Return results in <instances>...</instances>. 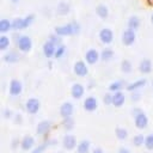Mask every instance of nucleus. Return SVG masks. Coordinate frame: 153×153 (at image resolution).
Listing matches in <instances>:
<instances>
[{"label":"nucleus","instance_id":"nucleus-1","mask_svg":"<svg viewBox=\"0 0 153 153\" xmlns=\"http://www.w3.org/2000/svg\"><path fill=\"white\" fill-rule=\"evenodd\" d=\"M54 32L61 37H67V36H75L81 32V25L78 22H71L66 23L59 26L54 27Z\"/></svg>","mask_w":153,"mask_h":153},{"label":"nucleus","instance_id":"nucleus-2","mask_svg":"<svg viewBox=\"0 0 153 153\" xmlns=\"http://www.w3.org/2000/svg\"><path fill=\"white\" fill-rule=\"evenodd\" d=\"M35 19H36V17L32 13L26 14L25 17H17V18L12 19V30L16 32L23 31V30L27 29L29 26H31L33 24Z\"/></svg>","mask_w":153,"mask_h":153},{"label":"nucleus","instance_id":"nucleus-3","mask_svg":"<svg viewBox=\"0 0 153 153\" xmlns=\"http://www.w3.org/2000/svg\"><path fill=\"white\" fill-rule=\"evenodd\" d=\"M16 45L20 53L26 54V53L31 51L33 43H32V39L29 35H18L16 38Z\"/></svg>","mask_w":153,"mask_h":153},{"label":"nucleus","instance_id":"nucleus-4","mask_svg":"<svg viewBox=\"0 0 153 153\" xmlns=\"http://www.w3.org/2000/svg\"><path fill=\"white\" fill-rule=\"evenodd\" d=\"M136 41V31L134 30H130V29H126L122 31V35H121V42L122 44H124L126 47H130L135 43Z\"/></svg>","mask_w":153,"mask_h":153},{"label":"nucleus","instance_id":"nucleus-5","mask_svg":"<svg viewBox=\"0 0 153 153\" xmlns=\"http://www.w3.org/2000/svg\"><path fill=\"white\" fill-rule=\"evenodd\" d=\"M98 38H99L102 44L109 45V44H111L114 42V32L109 27H103L98 33Z\"/></svg>","mask_w":153,"mask_h":153},{"label":"nucleus","instance_id":"nucleus-6","mask_svg":"<svg viewBox=\"0 0 153 153\" xmlns=\"http://www.w3.org/2000/svg\"><path fill=\"white\" fill-rule=\"evenodd\" d=\"M73 72L76 76H80V78L86 76L88 74V63L82 60L76 61L73 66Z\"/></svg>","mask_w":153,"mask_h":153},{"label":"nucleus","instance_id":"nucleus-7","mask_svg":"<svg viewBox=\"0 0 153 153\" xmlns=\"http://www.w3.org/2000/svg\"><path fill=\"white\" fill-rule=\"evenodd\" d=\"M134 124L137 129L142 130L146 129L148 126V117L143 111H139L137 114L134 115Z\"/></svg>","mask_w":153,"mask_h":153},{"label":"nucleus","instance_id":"nucleus-8","mask_svg":"<svg viewBox=\"0 0 153 153\" xmlns=\"http://www.w3.org/2000/svg\"><path fill=\"white\" fill-rule=\"evenodd\" d=\"M25 109L30 115H35L41 109V102L37 98H29L25 102Z\"/></svg>","mask_w":153,"mask_h":153},{"label":"nucleus","instance_id":"nucleus-9","mask_svg":"<svg viewBox=\"0 0 153 153\" xmlns=\"http://www.w3.org/2000/svg\"><path fill=\"white\" fill-rule=\"evenodd\" d=\"M78 146V142H76V139L74 135L72 134H66L62 139V147L66 149V151H72L74 149L75 147Z\"/></svg>","mask_w":153,"mask_h":153},{"label":"nucleus","instance_id":"nucleus-10","mask_svg":"<svg viewBox=\"0 0 153 153\" xmlns=\"http://www.w3.org/2000/svg\"><path fill=\"white\" fill-rule=\"evenodd\" d=\"M100 60V51L97 49H88L85 53V61L88 65H96Z\"/></svg>","mask_w":153,"mask_h":153},{"label":"nucleus","instance_id":"nucleus-11","mask_svg":"<svg viewBox=\"0 0 153 153\" xmlns=\"http://www.w3.org/2000/svg\"><path fill=\"white\" fill-rule=\"evenodd\" d=\"M8 92L11 96L17 97L23 92V84L18 80V79H12L10 81V86H8Z\"/></svg>","mask_w":153,"mask_h":153},{"label":"nucleus","instance_id":"nucleus-12","mask_svg":"<svg viewBox=\"0 0 153 153\" xmlns=\"http://www.w3.org/2000/svg\"><path fill=\"white\" fill-rule=\"evenodd\" d=\"M56 47L51 41L47 39L44 43H43V47H42V51H43V55L47 57V59H51L54 57L55 55V50H56Z\"/></svg>","mask_w":153,"mask_h":153},{"label":"nucleus","instance_id":"nucleus-13","mask_svg":"<svg viewBox=\"0 0 153 153\" xmlns=\"http://www.w3.org/2000/svg\"><path fill=\"white\" fill-rule=\"evenodd\" d=\"M82 106H84V110L85 111L92 112V111H94V110L98 109V100H97L96 97H86L84 99Z\"/></svg>","mask_w":153,"mask_h":153},{"label":"nucleus","instance_id":"nucleus-14","mask_svg":"<svg viewBox=\"0 0 153 153\" xmlns=\"http://www.w3.org/2000/svg\"><path fill=\"white\" fill-rule=\"evenodd\" d=\"M85 94V87L80 82H74L71 87V96L74 99H81L82 96Z\"/></svg>","mask_w":153,"mask_h":153},{"label":"nucleus","instance_id":"nucleus-15","mask_svg":"<svg viewBox=\"0 0 153 153\" xmlns=\"http://www.w3.org/2000/svg\"><path fill=\"white\" fill-rule=\"evenodd\" d=\"M139 72L143 75H147L149 73H152V69H153V65L149 59H142L140 62H139Z\"/></svg>","mask_w":153,"mask_h":153},{"label":"nucleus","instance_id":"nucleus-16","mask_svg":"<svg viewBox=\"0 0 153 153\" xmlns=\"http://www.w3.org/2000/svg\"><path fill=\"white\" fill-rule=\"evenodd\" d=\"M146 84H147V80H146L145 78L137 79V80H135V81H133V82H129V84L126 86V90L129 91V92H135V91H137V90L145 87Z\"/></svg>","mask_w":153,"mask_h":153},{"label":"nucleus","instance_id":"nucleus-17","mask_svg":"<svg viewBox=\"0 0 153 153\" xmlns=\"http://www.w3.org/2000/svg\"><path fill=\"white\" fill-rule=\"evenodd\" d=\"M74 106L71 102H65L62 103V105L60 106V115L62 118H67V117H72Z\"/></svg>","mask_w":153,"mask_h":153},{"label":"nucleus","instance_id":"nucleus-18","mask_svg":"<svg viewBox=\"0 0 153 153\" xmlns=\"http://www.w3.org/2000/svg\"><path fill=\"white\" fill-rule=\"evenodd\" d=\"M50 128H51V123H50V121L43 120V121H41V122L37 124V127H36V133H37V135L43 136V135H45V134L49 133Z\"/></svg>","mask_w":153,"mask_h":153},{"label":"nucleus","instance_id":"nucleus-19","mask_svg":"<svg viewBox=\"0 0 153 153\" xmlns=\"http://www.w3.org/2000/svg\"><path fill=\"white\" fill-rule=\"evenodd\" d=\"M35 146V137L31 135H25L20 141V148L23 151H31Z\"/></svg>","mask_w":153,"mask_h":153},{"label":"nucleus","instance_id":"nucleus-20","mask_svg":"<svg viewBox=\"0 0 153 153\" xmlns=\"http://www.w3.org/2000/svg\"><path fill=\"white\" fill-rule=\"evenodd\" d=\"M2 60H4V62L10 63V65L17 63V62L19 61V54H18L16 50H7V51L4 54Z\"/></svg>","mask_w":153,"mask_h":153},{"label":"nucleus","instance_id":"nucleus-21","mask_svg":"<svg viewBox=\"0 0 153 153\" xmlns=\"http://www.w3.org/2000/svg\"><path fill=\"white\" fill-rule=\"evenodd\" d=\"M126 102V94L122 91H117L112 93V104L115 108H121Z\"/></svg>","mask_w":153,"mask_h":153},{"label":"nucleus","instance_id":"nucleus-22","mask_svg":"<svg viewBox=\"0 0 153 153\" xmlns=\"http://www.w3.org/2000/svg\"><path fill=\"white\" fill-rule=\"evenodd\" d=\"M140 25H141V20L137 16H130L127 20V27L130 30L137 31L140 29Z\"/></svg>","mask_w":153,"mask_h":153},{"label":"nucleus","instance_id":"nucleus-23","mask_svg":"<svg viewBox=\"0 0 153 153\" xmlns=\"http://www.w3.org/2000/svg\"><path fill=\"white\" fill-rule=\"evenodd\" d=\"M96 14L100 18V19H106L110 14V11H109V7L105 5V4H99L96 6Z\"/></svg>","mask_w":153,"mask_h":153},{"label":"nucleus","instance_id":"nucleus-24","mask_svg":"<svg viewBox=\"0 0 153 153\" xmlns=\"http://www.w3.org/2000/svg\"><path fill=\"white\" fill-rule=\"evenodd\" d=\"M71 12V5L66 1H61L56 6V14L59 16H67Z\"/></svg>","mask_w":153,"mask_h":153},{"label":"nucleus","instance_id":"nucleus-25","mask_svg":"<svg viewBox=\"0 0 153 153\" xmlns=\"http://www.w3.org/2000/svg\"><path fill=\"white\" fill-rule=\"evenodd\" d=\"M114 56H115V53H114V50L110 49V48H104V49L100 51V61H103V62H109V61H111V60L114 59Z\"/></svg>","mask_w":153,"mask_h":153},{"label":"nucleus","instance_id":"nucleus-26","mask_svg":"<svg viewBox=\"0 0 153 153\" xmlns=\"http://www.w3.org/2000/svg\"><path fill=\"white\" fill-rule=\"evenodd\" d=\"M10 45H11V38L7 36V33H1L0 35V50L7 51Z\"/></svg>","mask_w":153,"mask_h":153},{"label":"nucleus","instance_id":"nucleus-27","mask_svg":"<svg viewBox=\"0 0 153 153\" xmlns=\"http://www.w3.org/2000/svg\"><path fill=\"white\" fill-rule=\"evenodd\" d=\"M90 147H91V142L88 140H81L78 142L76 146V152L78 153H88L90 152Z\"/></svg>","mask_w":153,"mask_h":153},{"label":"nucleus","instance_id":"nucleus-28","mask_svg":"<svg viewBox=\"0 0 153 153\" xmlns=\"http://www.w3.org/2000/svg\"><path fill=\"white\" fill-rule=\"evenodd\" d=\"M12 30V20L2 18L0 20V33H7Z\"/></svg>","mask_w":153,"mask_h":153},{"label":"nucleus","instance_id":"nucleus-29","mask_svg":"<svg viewBox=\"0 0 153 153\" xmlns=\"http://www.w3.org/2000/svg\"><path fill=\"white\" fill-rule=\"evenodd\" d=\"M121 72L122 73H124V74H129V73H131V71H133V65H131V62L129 61V60H127V59H124V60H122L121 61Z\"/></svg>","mask_w":153,"mask_h":153},{"label":"nucleus","instance_id":"nucleus-30","mask_svg":"<svg viewBox=\"0 0 153 153\" xmlns=\"http://www.w3.org/2000/svg\"><path fill=\"white\" fill-rule=\"evenodd\" d=\"M124 87V84L122 82V81H112V82H110V85L108 86V88H109V91L110 92H117V91H122V88Z\"/></svg>","mask_w":153,"mask_h":153},{"label":"nucleus","instance_id":"nucleus-31","mask_svg":"<svg viewBox=\"0 0 153 153\" xmlns=\"http://www.w3.org/2000/svg\"><path fill=\"white\" fill-rule=\"evenodd\" d=\"M66 51H67V47H66L63 43H62V44H60V45H57V47H56V50H55L54 59L60 60L61 57H63V55L66 54Z\"/></svg>","mask_w":153,"mask_h":153},{"label":"nucleus","instance_id":"nucleus-32","mask_svg":"<svg viewBox=\"0 0 153 153\" xmlns=\"http://www.w3.org/2000/svg\"><path fill=\"white\" fill-rule=\"evenodd\" d=\"M115 135L118 140H126L128 137V130L126 128H122V127H117L115 129Z\"/></svg>","mask_w":153,"mask_h":153},{"label":"nucleus","instance_id":"nucleus-33","mask_svg":"<svg viewBox=\"0 0 153 153\" xmlns=\"http://www.w3.org/2000/svg\"><path fill=\"white\" fill-rule=\"evenodd\" d=\"M131 142H133V145H134L135 147H140V146H142V145L145 143V137H143V135H142V134L134 135V137H133Z\"/></svg>","mask_w":153,"mask_h":153},{"label":"nucleus","instance_id":"nucleus-34","mask_svg":"<svg viewBox=\"0 0 153 153\" xmlns=\"http://www.w3.org/2000/svg\"><path fill=\"white\" fill-rule=\"evenodd\" d=\"M145 148L148 151H153V134H149L147 136H145V143H143Z\"/></svg>","mask_w":153,"mask_h":153},{"label":"nucleus","instance_id":"nucleus-35","mask_svg":"<svg viewBox=\"0 0 153 153\" xmlns=\"http://www.w3.org/2000/svg\"><path fill=\"white\" fill-rule=\"evenodd\" d=\"M62 127L66 129V130H72L74 128V121L72 120V117H67V118H63V122H62Z\"/></svg>","mask_w":153,"mask_h":153},{"label":"nucleus","instance_id":"nucleus-36","mask_svg":"<svg viewBox=\"0 0 153 153\" xmlns=\"http://www.w3.org/2000/svg\"><path fill=\"white\" fill-rule=\"evenodd\" d=\"M48 39H49V41H51L55 45H60V44H62V37H61V36H59V35H56L55 32H54V33H51V35L48 37Z\"/></svg>","mask_w":153,"mask_h":153},{"label":"nucleus","instance_id":"nucleus-37","mask_svg":"<svg viewBox=\"0 0 153 153\" xmlns=\"http://www.w3.org/2000/svg\"><path fill=\"white\" fill-rule=\"evenodd\" d=\"M45 145H38L37 147H35V148H32L31 151H30V153H43L44 152V149H45Z\"/></svg>","mask_w":153,"mask_h":153},{"label":"nucleus","instance_id":"nucleus-38","mask_svg":"<svg viewBox=\"0 0 153 153\" xmlns=\"http://www.w3.org/2000/svg\"><path fill=\"white\" fill-rule=\"evenodd\" d=\"M103 100L106 105H111L112 104V94L111 93H105L103 97Z\"/></svg>","mask_w":153,"mask_h":153},{"label":"nucleus","instance_id":"nucleus-39","mask_svg":"<svg viewBox=\"0 0 153 153\" xmlns=\"http://www.w3.org/2000/svg\"><path fill=\"white\" fill-rule=\"evenodd\" d=\"M117 153H130V151H129L128 148H126V147H121V148L117 151Z\"/></svg>","mask_w":153,"mask_h":153},{"label":"nucleus","instance_id":"nucleus-40","mask_svg":"<svg viewBox=\"0 0 153 153\" xmlns=\"http://www.w3.org/2000/svg\"><path fill=\"white\" fill-rule=\"evenodd\" d=\"M5 118H8V117H11L12 116V111L11 110H5Z\"/></svg>","mask_w":153,"mask_h":153},{"label":"nucleus","instance_id":"nucleus-41","mask_svg":"<svg viewBox=\"0 0 153 153\" xmlns=\"http://www.w3.org/2000/svg\"><path fill=\"white\" fill-rule=\"evenodd\" d=\"M91 153H104L103 152V149L102 148H99V147H97V148H94V149H92V152Z\"/></svg>","mask_w":153,"mask_h":153},{"label":"nucleus","instance_id":"nucleus-42","mask_svg":"<svg viewBox=\"0 0 153 153\" xmlns=\"http://www.w3.org/2000/svg\"><path fill=\"white\" fill-rule=\"evenodd\" d=\"M10 1H11L12 4H18V2H19L20 0H10Z\"/></svg>","mask_w":153,"mask_h":153},{"label":"nucleus","instance_id":"nucleus-43","mask_svg":"<svg viewBox=\"0 0 153 153\" xmlns=\"http://www.w3.org/2000/svg\"><path fill=\"white\" fill-rule=\"evenodd\" d=\"M149 20H151V24L153 25V12H152V14H151V19H149Z\"/></svg>","mask_w":153,"mask_h":153},{"label":"nucleus","instance_id":"nucleus-44","mask_svg":"<svg viewBox=\"0 0 153 153\" xmlns=\"http://www.w3.org/2000/svg\"><path fill=\"white\" fill-rule=\"evenodd\" d=\"M147 2L151 4V5H153V0H147Z\"/></svg>","mask_w":153,"mask_h":153},{"label":"nucleus","instance_id":"nucleus-45","mask_svg":"<svg viewBox=\"0 0 153 153\" xmlns=\"http://www.w3.org/2000/svg\"><path fill=\"white\" fill-rule=\"evenodd\" d=\"M152 87H153V81H152Z\"/></svg>","mask_w":153,"mask_h":153}]
</instances>
